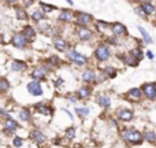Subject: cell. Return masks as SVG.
Wrapping results in <instances>:
<instances>
[{"label":"cell","mask_w":156,"mask_h":148,"mask_svg":"<svg viewBox=\"0 0 156 148\" xmlns=\"http://www.w3.org/2000/svg\"><path fill=\"white\" fill-rule=\"evenodd\" d=\"M58 63H59V60H58L56 56H51V58L48 59V65H49V66H56Z\"/></svg>","instance_id":"obj_36"},{"label":"cell","mask_w":156,"mask_h":148,"mask_svg":"<svg viewBox=\"0 0 156 148\" xmlns=\"http://www.w3.org/2000/svg\"><path fill=\"white\" fill-rule=\"evenodd\" d=\"M21 34L26 38V41H32V40H34V37H36V30L33 29V26H29V25H27V26L23 27Z\"/></svg>","instance_id":"obj_10"},{"label":"cell","mask_w":156,"mask_h":148,"mask_svg":"<svg viewBox=\"0 0 156 148\" xmlns=\"http://www.w3.org/2000/svg\"><path fill=\"white\" fill-rule=\"evenodd\" d=\"M143 92L148 99H151V100L156 99V84L155 82L145 84V85L143 86Z\"/></svg>","instance_id":"obj_6"},{"label":"cell","mask_w":156,"mask_h":148,"mask_svg":"<svg viewBox=\"0 0 156 148\" xmlns=\"http://www.w3.org/2000/svg\"><path fill=\"white\" fill-rule=\"evenodd\" d=\"M118 118L122 121H132L133 113L130 110H119L118 111Z\"/></svg>","instance_id":"obj_18"},{"label":"cell","mask_w":156,"mask_h":148,"mask_svg":"<svg viewBox=\"0 0 156 148\" xmlns=\"http://www.w3.org/2000/svg\"><path fill=\"white\" fill-rule=\"evenodd\" d=\"M40 4H41V8H43L44 11H47V13H48V11H52V10H55V7H54V5H47L45 3H43V2H41Z\"/></svg>","instance_id":"obj_37"},{"label":"cell","mask_w":156,"mask_h":148,"mask_svg":"<svg viewBox=\"0 0 156 148\" xmlns=\"http://www.w3.org/2000/svg\"><path fill=\"white\" fill-rule=\"evenodd\" d=\"M77 34H78V37H80V40L86 41V40H90V37H92V30L88 29V27H85V26H81L80 29H78Z\"/></svg>","instance_id":"obj_9"},{"label":"cell","mask_w":156,"mask_h":148,"mask_svg":"<svg viewBox=\"0 0 156 148\" xmlns=\"http://www.w3.org/2000/svg\"><path fill=\"white\" fill-rule=\"evenodd\" d=\"M123 60L126 62V65H129V66H137L138 65V60L136 59L132 54H130V55H125V59Z\"/></svg>","instance_id":"obj_24"},{"label":"cell","mask_w":156,"mask_h":148,"mask_svg":"<svg viewBox=\"0 0 156 148\" xmlns=\"http://www.w3.org/2000/svg\"><path fill=\"white\" fill-rule=\"evenodd\" d=\"M0 43H3V36H0Z\"/></svg>","instance_id":"obj_43"},{"label":"cell","mask_w":156,"mask_h":148,"mask_svg":"<svg viewBox=\"0 0 156 148\" xmlns=\"http://www.w3.org/2000/svg\"><path fill=\"white\" fill-rule=\"evenodd\" d=\"M30 117H32V114H30V111L27 110V108H22L21 111H19V119L23 122H27L30 119Z\"/></svg>","instance_id":"obj_22"},{"label":"cell","mask_w":156,"mask_h":148,"mask_svg":"<svg viewBox=\"0 0 156 148\" xmlns=\"http://www.w3.org/2000/svg\"><path fill=\"white\" fill-rule=\"evenodd\" d=\"M77 113L78 114H80V115L81 117H85V115H88V114H89V108L88 107H82V108H77Z\"/></svg>","instance_id":"obj_34"},{"label":"cell","mask_w":156,"mask_h":148,"mask_svg":"<svg viewBox=\"0 0 156 148\" xmlns=\"http://www.w3.org/2000/svg\"><path fill=\"white\" fill-rule=\"evenodd\" d=\"M7 3H15V2H18V0H5Z\"/></svg>","instance_id":"obj_42"},{"label":"cell","mask_w":156,"mask_h":148,"mask_svg":"<svg viewBox=\"0 0 156 148\" xmlns=\"http://www.w3.org/2000/svg\"><path fill=\"white\" fill-rule=\"evenodd\" d=\"M122 137L125 141L130 144H141L143 143V135L140 132H137L136 129H126L122 132Z\"/></svg>","instance_id":"obj_1"},{"label":"cell","mask_w":156,"mask_h":148,"mask_svg":"<svg viewBox=\"0 0 156 148\" xmlns=\"http://www.w3.org/2000/svg\"><path fill=\"white\" fill-rule=\"evenodd\" d=\"M54 44H55V48L60 52L66 51V48H67V43H66V40H63V38H56Z\"/></svg>","instance_id":"obj_20"},{"label":"cell","mask_w":156,"mask_h":148,"mask_svg":"<svg viewBox=\"0 0 156 148\" xmlns=\"http://www.w3.org/2000/svg\"><path fill=\"white\" fill-rule=\"evenodd\" d=\"M22 144H23V139L19 137V136H15V137L12 139V146L15 148H19L22 147Z\"/></svg>","instance_id":"obj_31"},{"label":"cell","mask_w":156,"mask_h":148,"mask_svg":"<svg viewBox=\"0 0 156 148\" xmlns=\"http://www.w3.org/2000/svg\"><path fill=\"white\" fill-rule=\"evenodd\" d=\"M144 137H145V140L148 141V143H155L156 141V135L154 132H145Z\"/></svg>","instance_id":"obj_30"},{"label":"cell","mask_w":156,"mask_h":148,"mask_svg":"<svg viewBox=\"0 0 156 148\" xmlns=\"http://www.w3.org/2000/svg\"><path fill=\"white\" fill-rule=\"evenodd\" d=\"M82 80L86 81V82H93L94 80H96V74H94V70H92V69H88V70H85L82 73Z\"/></svg>","instance_id":"obj_16"},{"label":"cell","mask_w":156,"mask_h":148,"mask_svg":"<svg viewBox=\"0 0 156 148\" xmlns=\"http://www.w3.org/2000/svg\"><path fill=\"white\" fill-rule=\"evenodd\" d=\"M138 30H140V33L143 34V37H144V40H145V43L152 44V38H151V36L147 33V30L144 29V27H141V26H138Z\"/></svg>","instance_id":"obj_28"},{"label":"cell","mask_w":156,"mask_h":148,"mask_svg":"<svg viewBox=\"0 0 156 148\" xmlns=\"http://www.w3.org/2000/svg\"><path fill=\"white\" fill-rule=\"evenodd\" d=\"M30 137H32V140L37 144H41L45 141V136H44L43 132H40V130H33V132L30 133Z\"/></svg>","instance_id":"obj_13"},{"label":"cell","mask_w":156,"mask_h":148,"mask_svg":"<svg viewBox=\"0 0 156 148\" xmlns=\"http://www.w3.org/2000/svg\"><path fill=\"white\" fill-rule=\"evenodd\" d=\"M94 56L99 62H104L110 58V48L107 45H99L94 51Z\"/></svg>","instance_id":"obj_3"},{"label":"cell","mask_w":156,"mask_h":148,"mask_svg":"<svg viewBox=\"0 0 156 148\" xmlns=\"http://www.w3.org/2000/svg\"><path fill=\"white\" fill-rule=\"evenodd\" d=\"M141 8H143V11L145 13V15H149V14L155 13V7L151 4V3H144V4L141 5Z\"/></svg>","instance_id":"obj_23"},{"label":"cell","mask_w":156,"mask_h":148,"mask_svg":"<svg viewBox=\"0 0 156 148\" xmlns=\"http://www.w3.org/2000/svg\"><path fill=\"white\" fill-rule=\"evenodd\" d=\"M32 3H33V0H23V4H25V5H27V7H29V5L32 4Z\"/></svg>","instance_id":"obj_39"},{"label":"cell","mask_w":156,"mask_h":148,"mask_svg":"<svg viewBox=\"0 0 156 148\" xmlns=\"http://www.w3.org/2000/svg\"><path fill=\"white\" fill-rule=\"evenodd\" d=\"M66 136H67L69 139H74V136H76V129H74V128H69L67 132H66Z\"/></svg>","instance_id":"obj_35"},{"label":"cell","mask_w":156,"mask_h":148,"mask_svg":"<svg viewBox=\"0 0 156 148\" xmlns=\"http://www.w3.org/2000/svg\"><path fill=\"white\" fill-rule=\"evenodd\" d=\"M73 13H71L70 10H62L59 14V19L60 21H65V22H69L73 19Z\"/></svg>","instance_id":"obj_19"},{"label":"cell","mask_w":156,"mask_h":148,"mask_svg":"<svg viewBox=\"0 0 156 148\" xmlns=\"http://www.w3.org/2000/svg\"><path fill=\"white\" fill-rule=\"evenodd\" d=\"M34 108L40 114H43V115H51V114H52V108L48 107L45 103H37V104L34 106Z\"/></svg>","instance_id":"obj_11"},{"label":"cell","mask_w":156,"mask_h":148,"mask_svg":"<svg viewBox=\"0 0 156 148\" xmlns=\"http://www.w3.org/2000/svg\"><path fill=\"white\" fill-rule=\"evenodd\" d=\"M18 129H19L18 122L14 121L11 117H10V118H5L4 124H3V133H4V135L11 136V135H14V132H15V130H18Z\"/></svg>","instance_id":"obj_2"},{"label":"cell","mask_w":156,"mask_h":148,"mask_svg":"<svg viewBox=\"0 0 156 148\" xmlns=\"http://www.w3.org/2000/svg\"><path fill=\"white\" fill-rule=\"evenodd\" d=\"M97 103H99L101 107H104V108H108L110 107V97L108 96H100L99 99H97Z\"/></svg>","instance_id":"obj_25"},{"label":"cell","mask_w":156,"mask_h":148,"mask_svg":"<svg viewBox=\"0 0 156 148\" xmlns=\"http://www.w3.org/2000/svg\"><path fill=\"white\" fill-rule=\"evenodd\" d=\"M136 13H138V14H140V16H143V18L145 16V13L143 11V8H141V7H137V8H136Z\"/></svg>","instance_id":"obj_38"},{"label":"cell","mask_w":156,"mask_h":148,"mask_svg":"<svg viewBox=\"0 0 156 148\" xmlns=\"http://www.w3.org/2000/svg\"><path fill=\"white\" fill-rule=\"evenodd\" d=\"M76 16H77V22L80 25H86L89 22H92V15H89L86 13H77Z\"/></svg>","instance_id":"obj_12"},{"label":"cell","mask_w":156,"mask_h":148,"mask_svg":"<svg viewBox=\"0 0 156 148\" xmlns=\"http://www.w3.org/2000/svg\"><path fill=\"white\" fill-rule=\"evenodd\" d=\"M136 2H147V0H136Z\"/></svg>","instance_id":"obj_44"},{"label":"cell","mask_w":156,"mask_h":148,"mask_svg":"<svg viewBox=\"0 0 156 148\" xmlns=\"http://www.w3.org/2000/svg\"><path fill=\"white\" fill-rule=\"evenodd\" d=\"M47 73H48V69L45 66H41V67H36L34 70L32 71V77L34 78L36 81H41L47 77Z\"/></svg>","instance_id":"obj_8"},{"label":"cell","mask_w":156,"mask_h":148,"mask_svg":"<svg viewBox=\"0 0 156 148\" xmlns=\"http://www.w3.org/2000/svg\"><path fill=\"white\" fill-rule=\"evenodd\" d=\"M89 95H90V89H89L88 86H82V88L78 91V97H80V99H86Z\"/></svg>","instance_id":"obj_26"},{"label":"cell","mask_w":156,"mask_h":148,"mask_svg":"<svg viewBox=\"0 0 156 148\" xmlns=\"http://www.w3.org/2000/svg\"><path fill=\"white\" fill-rule=\"evenodd\" d=\"M44 18H45V15H44L43 11H34V13L32 14V19H33V21H36V22L43 21Z\"/></svg>","instance_id":"obj_27"},{"label":"cell","mask_w":156,"mask_h":148,"mask_svg":"<svg viewBox=\"0 0 156 148\" xmlns=\"http://www.w3.org/2000/svg\"><path fill=\"white\" fill-rule=\"evenodd\" d=\"M147 56H148L149 59H154V54H152V52H147Z\"/></svg>","instance_id":"obj_41"},{"label":"cell","mask_w":156,"mask_h":148,"mask_svg":"<svg viewBox=\"0 0 156 148\" xmlns=\"http://www.w3.org/2000/svg\"><path fill=\"white\" fill-rule=\"evenodd\" d=\"M111 29H112L114 34H118V36H121V34H126V33H127L126 26H123L122 23H114L112 26H111Z\"/></svg>","instance_id":"obj_17"},{"label":"cell","mask_w":156,"mask_h":148,"mask_svg":"<svg viewBox=\"0 0 156 148\" xmlns=\"http://www.w3.org/2000/svg\"><path fill=\"white\" fill-rule=\"evenodd\" d=\"M103 73H105L107 74V77H110V78H114L116 75V71H115V69H112V67H107V69H104V71Z\"/></svg>","instance_id":"obj_32"},{"label":"cell","mask_w":156,"mask_h":148,"mask_svg":"<svg viewBox=\"0 0 156 148\" xmlns=\"http://www.w3.org/2000/svg\"><path fill=\"white\" fill-rule=\"evenodd\" d=\"M26 88H27V91H29V93L33 95V96H41V95H43V88H41L38 81H32V82H29Z\"/></svg>","instance_id":"obj_4"},{"label":"cell","mask_w":156,"mask_h":148,"mask_svg":"<svg viewBox=\"0 0 156 148\" xmlns=\"http://www.w3.org/2000/svg\"><path fill=\"white\" fill-rule=\"evenodd\" d=\"M132 55H133V56H134L137 60L143 59V52H141L140 48H138V49H133V51H132Z\"/></svg>","instance_id":"obj_33"},{"label":"cell","mask_w":156,"mask_h":148,"mask_svg":"<svg viewBox=\"0 0 156 148\" xmlns=\"http://www.w3.org/2000/svg\"><path fill=\"white\" fill-rule=\"evenodd\" d=\"M11 71H23L26 69V63L22 62V60H14L10 66Z\"/></svg>","instance_id":"obj_15"},{"label":"cell","mask_w":156,"mask_h":148,"mask_svg":"<svg viewBox=\"0 0 156 148\" xmlns=\"http://www.w3.org/2000/svg\"><path fill=\"white\" fill-rule=\"evenodd\" d=\"M15 13H16V18L21 19V21H23V19L27 18V14H26V11H25L23 8H16Z\"/></svg>","instance_id":"obj_29"},{"label":"cell","mask_w":156,"mask_h":148,"mask_svg":"<svg viewBox=\"0 0 156 148\" xmlns=\"http://www.w3.org/2000/svg\"><path fill=\"white\" fill-rule=\"evenodd\" d=\"M8 89H10V82H8V80L4 77H0V93H5Z\"/></svg>","instance_id":"obj_21"},{"label":"cell","mask_w":156,"mask_h":148,"mask_svg":"<svg viewBox=\"0 0 156 148\" xmlns=\"http://www.w3.org/2000/svg\"><path fill=\"white\" fill-rule=\"evenodd\" d=\"M11 43H12V45L15 47V48H25L26 44H27V41H26V38L21 34V33H16V34L12 36Z\"/></svg>","instance_id":"obj_7"},{"label":"cell","mask_w":156,"mask_h":148,"mask_svg":"<svg viewBox=\"0 0 156 148\" xmlns=\"http://www.w3.org/2000/svg\"><path fill=\"white\" fill-rule=\"evenodd\" d=\"M69 59H70L73 63L78 65V66H82V65H85V63H86V56H83V55L78 54V52L74 51V49L69 52Z\"/></svg>","instance_id":"obj_5"},{"label":"cell","mask_w":156,"mask_h":148,"mask_svg":"<svg viewBox=\"0 0 156 148\" xmlns=\"http://www.w3.org/2000/svg\"><path fill=\"white\" fill-rule=\"evenodd\" d=\"M126 97L129 100H132V102H137L138 99L141 97V91L138 88H134V89H130L129 92H127Z\"/></svg>","instance_id":"obj_14"},{"label":"cell","mask_w":156,"mask_h":148,"mask_svg":"<svg viewBox=\"0 0 156 148\" xmlns=\"http://www.w3.org/2000/svg\"><path fill=\"white\" fill-rule=\"evenodd\" d=\"M62 84H63V80H62V78H59V80H56V86L62 85Z\"/></svg>","instance_id":"obj_40"}]
</instances>
